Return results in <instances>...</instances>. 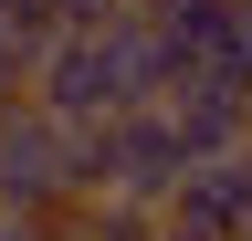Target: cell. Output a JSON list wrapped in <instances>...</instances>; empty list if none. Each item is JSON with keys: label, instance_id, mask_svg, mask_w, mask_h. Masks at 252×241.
<instances>
[{"label": "cell", "instance_id": "cell-2", "mask_svg": "<svg viewBox=\"0 0 252 241\" xmlns=\"http://www.w3.org/2000/svg\"><path fill=\"white\" fill-rule=\"evenodd\" d=\"M84 189L116 199V210L168 220L179 189H189V147H179V126H168V105H137V115H116V126H94V136H84Z\"/></svg>", "mask_w": 252, "mask_h": 241}, {"label": "cell", "instance_id": "cell-3", "mask_svg": "<svg viewBox=\"0 0 252 241\" xmlns=\"http://www.w3.org/2000/svg\"><path fill=\"white\" fill-rule=\"evenodd\" d=\"M0 210H21V220H42V231H63L74 210H94V189H84V126L21 105L11 126H0Z\"/></svg>", "mask_w": 252, "mask_h": 241}, {"label": "cell", "instance_id": "cell-10", "mask_svg": "<svg viewBox=\"0 0 252 241\" xmlns=\"http://www.w3.org/2000/svg\"><path fill=\"white\" fill-rule=\"evenodd\" d=\"M242 241H252V231H242Z\"/></svg>", "mask_w": 252, "mask_h": 241}, {"label": "cell", "instance_id": "cell-4", "mask_svg": "<svg viewBox=\"0 0 252 241\" xmlns=\"http://www.w3.org/2000/svg\"><path fill=\"white\" fill-rule=\"evenodd\" d=\"M168 220L210 231V241H242V231H252V147H242V158L189 168V189H179V210H168Z\"/></svg>", "mask_w": 252, "mask_h": 241}, {"label": "cell", "instance_id": "cell-7", "mask_svg": "<svg viewBox=\"0 0 252 241\" xmlns=\"http://www.w3.org/2000/svg\"><path fill=\"white\" fill-rule=\"evenodd\" d=\"M158 241H210V231H189V220H168V231H158Z\"/></svg>", "mask_w": 252, "mask_h": 241}, {"label": "cell", "instance_id": "cell-8", "mask_svg": "<svg viewBox=\"0 0 252 241\" xmlns=\"http://www.w3.org/2000/svg\"><path fill=\"white\" fill-rule=\"evenodd\" d=\"M242 63H252V0H242Z\"/></svg>", "mask_w": 252, "mask_h": 241}, {"label": "cell", "instance_id": "cell-5", "mask_svg": "<svg viewBox=\"0 0 252 241\" xmlns=\"http://www.w3.org/2000/svg\"><path fill=\"white\" fill-rule=\"evenodd\" d=\"M32 74H42V63H32L21 42H0V126H11V115L32 105Z\"/></svg>", "mask_w": 252, "mask_h": 241}, {"label": "cell", "instance_id": "cell-1", "mask_svg": "<svg viewBox=\"0 0 252 241\" xmlns=\"http://www.w3.org/2000/svg\"><path fill=\"white\" fill-rule=\"evenodd\" d=\"M32 105L63 115V126H116L137 105H168V53H158V11H126L105 32H63L32 74Z\"/></svg>", "mask_w": 252, "mask_h": 241}, {"label": "cell", "instance_id": "cell-9", "mask_svg": "<svg viewBox=\"0 0 252 241\" xmlns=\"http://www.w3.org/2000/svg\"><path fill=\"white\" fill-rule=\"evenodd\" d=\"M147 11H168V0H147Z\"/></svg>", "mask_w": 252, "mask_h": 241}, {"label": "cell", "instance_id": "cell-6", "mask_svg": "<svg viewBox=\"0 0 252 241\" xmlns=\"http://www.w3.org/2000/svg\"><path fill=\"white\" fill-rule=\"evenodd\" d=\"M0 241H63V231H42V220H21V210H0Z\"/></svg>", "mask_w": 252, "mask_h": 241}]
</instances>
